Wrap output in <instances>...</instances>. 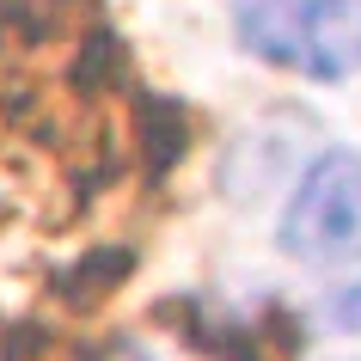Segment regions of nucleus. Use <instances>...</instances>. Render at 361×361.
I'll use <instances>...</instances> for the list:
<instances>
[{"label": "nucleus", "instance_id": "obj_1", "mask_svg": "<svg viewBox=\"0 0 361 361\" xmlns=\"http://www.w3.org/2000/svg\"><path fill=\"white\" fill-rule=\"evenodd\" d=\"M245 49L312 80L361 74V0H233Z\"/></svg>", "mask_w": 361, "mask_h": 361}, {"label": "nucleus", "instance_id": "obj_2", "mask_svg": "<svg viewBox=\"0 0 361 361\" xmlns=\"http://www.w3.org/2000/svg\"><path fill=\"white\" fill-rule=\"evenodd\" d=\"M282 251L300 264H361V153L312 159L282 209Z\"/></svg>", "mask_w": 361, "mask_h": 361}, {"label": "nucleus", "instance_id": "obj_3", "mask_svg": "<svg viewBox=\"0 0 361 361\" xmlns=\"http://www.w3.org/2000/svg\"><path fill=\"white\" fill-rule=\"evenodd\" d=\"M324 319L337 324V331H355L361 337V282H343L324 294Z\"/></svg>", "mask_w": 361, "mask_h": 361}]
</instances>
